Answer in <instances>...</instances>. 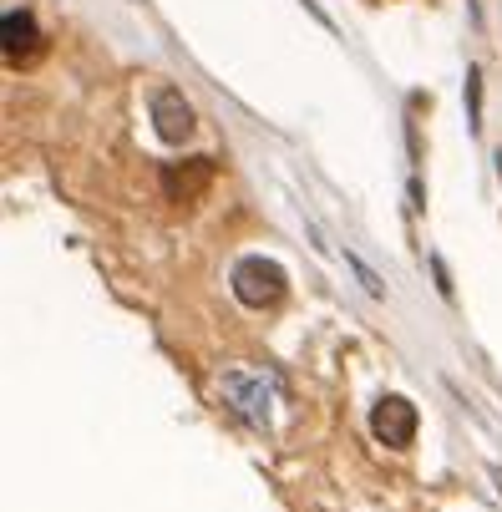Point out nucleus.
Masks as SVG:
<instances>
[{
    "label": "nucleus",
    "mask_w": 502,
    "mask_h": 512,
    "mask_svg": "<svg viewBox=\"0 0 502 512\" xmlns=\"http://www.w3.org/2000/svg\"><path fill=\"white\" fill-rule=\"evenodd\" d=\"M229 284H234V300H239V305H249V310H269V305L284 300V289H290V274H284L274 259H264V254H244V259L234 264Z\"/></svg>",
    "instance_id": "1"
},
{
    "label": "nucleus",
    "mask_w": 502,
    "mask_h": 512,
    "mask_svg": "<svg viewBox=\"0 0 502 512\" xmlns=\"http://www.w3.org/2000/svg\"><path fill=\"white\" fill-rule=\"evenodd\" d=\"M224 401L234 406L239 421L249 426H264L274 416V381H264L259 371H224Z\"/></svg>",
    "instance_id": "2"
},
{
    "label": "nucleus",
    "mask_w": 502,
    "mask_h": 512,
    "mask_svg": "<svg viewBox=\"0 0 502 512\" xmlns=\"http://www.w3.org/2000/svg\"><path fill=\"white\" fill-rule=\"evenodd\" d=\"M371 436L391 452H406L416 442V406L406 396H381L371 406Z\"/></svg>",
    "instance_id": "3"
},
{
    "label": "nucleus",
    "mask_w": 502,
    "mask_h": 512,
    "mask_svg": "<svg viewBox=\"0 0 502 512\" xmlns=\"http://www.w3.org/2000/svg\"><path fill=\"white\" fill-rule=\"evenodd\" d=\"M213 173H219V163H213V158L168 163V168H163V193H168L173 203H193V198H203V193H208Z\"/></svg>",
    "instance_id": "4"
},
{
    "label": "nucleus",
    "mask_w": 502,
    "mask_h": 512,
    "mask_svg": "<svg viewBox=\"0 0 502 512\" xmlns=\"http://www.w3.org/2000/svg\"><path fill=\"white\" fill-rule=\"evenodd\" d=\"M153 122H158L163 142H188L193 137V107L183 102L178 87H158L153 92Z\"/></svg>",
    "instance_id": "5"
},
{
    "label": "nucleus",
    "mask_w": 502,
    "mask_h": 512,
    "mask_svg": "<svg viewBox=\"0 0 502 512\" xmlns=\"http://www.w3.org/2000/svg\"><path fill=\"white\" fill-rule=\"evenodd\" d=\"M0 36H6V61H31L41 51V26L31 11H6V21H0Z\"/></svg>",
    "instance_id": "6"
},
{
    "label": "nucleus",
    "mask_w": 502,
    "mask_h": 512,
    "mask_svg": "<svg viewBox=\"0 0 502 512\" xmlns=\"http://www.w3.org/2000/svg\"><path fill=\"white\" fill-rule=\"evenodd\" d=\"M492 477H497V487H502V467H492Z\"/></svg>",
    "instance_id": "7"
}]
</instances>
